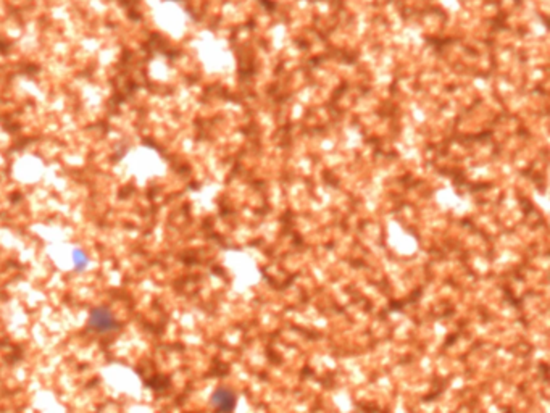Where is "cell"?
<instances>
[{"label": "cell", "mask_w": 550, "mask_h": 413, "mask_svg": "<svg viewBox=\"0 0 550 413\" xmlns=\"http://www.w3.org/2000/svg\"><path fill=\"white\" fill-rule=\"evenodd\" d=\"M89 263H90L89 255L86 254L84 250L76 249L73 252V265H74V270H76L78 273H83V271L89 266Z\"/></svg>", "instance_id": "3"}, {"label": "cell", "mask_w": 550, "mask_h": 413, "mask_svg": "<svg viewBox=\"0 0 550 413\" xmlns=\"http://www.w3.org/2000/svg\"><path fill=\"white\" fill-rule=\"evenodd\" d=\"M237 397L229 387H218L211 394V405L218 413H231L236 409Z\"/></svg>", "instance_id": "2"}, {"label": "cell", "mask_w": 550, "mask_h": 413, "mask_svg": "<svg viewBox=\"0 0 550 413\" xmlns=\"http://www.w3.org/2000/svg\"><path fill=\"white\" fill-rule=\"evenodd\" d=\"M87 328L95 334H110L120 328V323L113 311L107 307H95L90 310L87 318Z\"/></svg>", "instance_id": "1"}]
</instances>
